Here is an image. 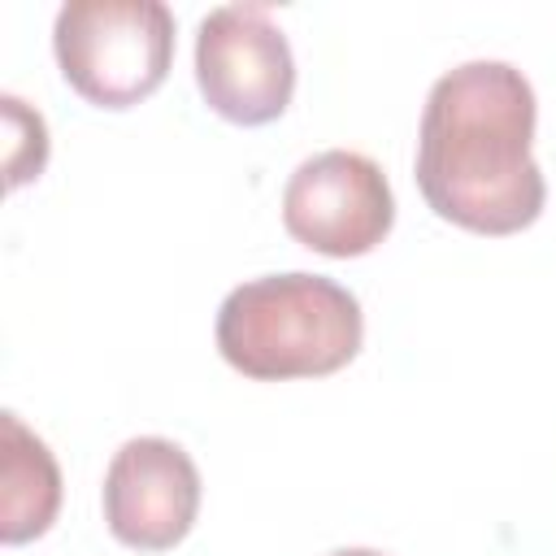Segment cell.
<instances>
[{"instance_id": "obj_1", "label": "cell", "mask_w": 556, "mask_h": 556, "mask_svg": "<svg viewBox=\"0 0 556 556\" xmlns=\"http://www.w3.org/2000/svg\"><path fill=\"white\" fill-rule=\"evenodd\" d=\"M534 87L508 61L447 70L421 109L417 187L426 204L473 235H517L539 222L547 182L530 152Z\"/></svg>"}, {"instance_id": "obj_2", "label": "cell", "mask_w": 556, "mask_h": 556, "mask_svg": "<svg viewBox=\"0 0 556 556\" xmlns=\"http://www.w3.org/2000/svg\"><path fill=\"white\" fill-rule=\"evenodd\" d=\"M365 339L361 304L321 274H265L239 282L217 308V352L256 382L339 374Z\"/></svg>"}, {"instance_id": "obj_3", "label": "cell", "mask_w": 556, "mask_h": 556, "mask_svg": "<svg viewBox=\"0 0 556 556\" xmlns=\"http://www.w3.org/2000/svg\"><path fill=\"white\" fill-rule=\"evenodd\" d=\"M52 52L87 104L130 109L174 65V13L161 0H70L52 26Z\"/></svg>"}, {"instance_id": "obj_4", "label": "cell", "mask_w": 556, "mask_h": 556, "mask_svg": "<svg viewBox=\"0 0 556 556\" xmlns=\"http://www.w3.org/2000/svg\"><path fill=\"white\" fill-rule=\"evenodd\" d=\"M204 104L235 126L278 122L295 96V56L265 4H222L195 35Z\"/></svg>"}, {"instance_id": "obj_5", "label": "cell", "mask_w": 556, "mask_h": 556, "mask_svg": "<svg viewBox=\"0 0 556 556\" xmlns=\"http://www.w3.org/2000/svg\"><path fill=\"white\" fill-rule=\"evenodd\" d=\"M282 226L308 252L348 261L374 252L395 226V195L378 161L330 148L295 165L282 191Z\"/></svg>"}, {"instance_id": "obj_6", "label": "cell", "mask_w": 556, "mask_h": 556, "mask_svg": "<svg viewBox=\"0 0 556 556\" xmlns=\"http://www.w3.org/2000/svg\"><path fill=\"white\" fill-rule=\"evenodd\" d=\"M200 517V469L161 434L126 439L104 469L109 534L139 552H169Z\"/></svg>"}, {"instance_id": "obj_7", "label": "cell", "mask_w": 556, "mask_h": 556, "mask_svg": "<svg viewBox=\"0 0 556 556\" xmlns=\"http://www.w3.org/2000/svg\"><path fill=\"white\" fill-rule=\"evenodd\" d=\"M0 539L9 547L52 530L61 513V469L48 443L22 426L17 413H0Z\"/></svg>"}, {"instance_id": "obj_8", "label": "cell", "mask_w": 556, "mask_h": 556, "mask_svg": "<svg viewBox=\"0 0 556 556\" xmlns=\"http://www.w3.org/2000/svg\"><path fill=\"white\" fill-rule=\"evenodd\" d=\"M0 104H4V126H9V152H4V161H9V187H22V169H26V156L22 152H30L35 169H43V161H48V126L17 96H4Z\"/></svg>"}, {"instance_id": "obj_9", "label": "cell", "mask_w": 556, "mask_h": 556, "mask_svg": "<svg viewBox=\"0 0 556 556\" xmlns=\"http://www.w3.org/2000/svg\"><path fill=\"white\" fill-rule=\"evenodd\" d=\"M330 556H382V552H374V547H343V552H330Z\"/></svg>"}]
</instances>
